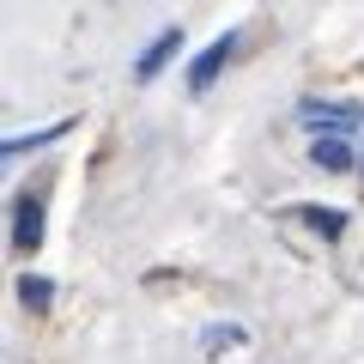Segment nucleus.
<instances>
[{
	"label": "nucleus",
	"mask_w": 364,
	"mask_h": 364,
	"mask_svg": "<svg viewBox=\"0 0 364 364\" xmlns=\"http://www.w3.org/2000/svg\"><path fill=\"white\" fill-rule=\"evenodd\" d=\"M13 249H18V255L43 249V195H37V188H25V195L13 200Z\"/></svg>",
	"instance_id": "nucleus-3"
},
{
	"label": "nucleus",
	"mask_w": 364,
	"mask_h": 364,
	"mask_svg": "<svg viewBox=\"0 0 364 364\" xmlns=\"http://www.w3.org/2000/svg\"><path fill=\"white\" fill-rule=\"evenodd\" d=\"M243 340H249V328L219 322V328H207V334H200V346H207V352H225V346H243Z\"/></svg>",
	"instance_id": "nucleus-8"
},
{
	"label": "nucleus",
	"mask_w": 364,
	"mask_h": 364,
	"mask_svg": "<svg viewBox=\"0 0 364 364\" xmlns=\"http://www.w3.org/2000/svg\"><path fill=\"white\" fill-rule=\"evenodd\" d=\"M304 219H310L322 237H340V231H346V219H334V213H304Z\"/></svg>",
	"instance_id": "nucleus-9"
},
{
	"label": "nucleus",
	"mask_w": 364,
	"mask_h": 364,
	"mask_svg": "<svg viewBox=\"0 0 364 364\" xmlns=\"http://www.w3.org/2000/svg\"><path fill=\"white\" fill-rule=\"evenodd\" d=\"M67 128H73V122H49V128H31V134H6V140H0V158H25V152H37V146H55Z\"/></svg>",
	"instance_id": "nucleus-6"
},
{
	"label": "nucleus",
	"mask_w": 364,
	"mask_h": 364,
	"mask_svg": "<svg viewBox=\"0 0 364 364\" xmlns=\"http://www.w3.org/2000/svg\"><path fill=\"white\" fill-rule=\"evenodd\" d=\"M298 128L304 134H352V140H364V104L304 97V104H298Z\"/></svg>",
	"instance_id": "nucleus-1"
},
{
	"label": "nucleus",
	"mask_w": 364,
	"mask_h": 364,
	"mask_svg": "<svg viewBox=\"0 0 364 364\" xmlns=\"http://www.w3.org/2000/svg\"><path fill=\"white\" fill-rule=\"evenodd\" d=\"M237 55V31H219V37L207 43V49L188 61V91H213V79L225 73V61Z\"/></svg>",
	"instance_id": "nucleus-2"
},
{
	"label": "nucleus",
	"mask_w": 364,
	"mask_h": 364,
	"mask_svg": "<svg viewBox=\"0 0 364 364\" xmlns=\"http://www.w3.org/2000/svg\"><path fill=\"white\" fill-rule=\"evenodd\" d=\"M176 49H182V31L170 25L158 43H146V49H140V61H134V79H158L170 61H176Z\"/></svg>",
	"instance_id": "nucleus-5"
},
{
	"label": "nucleus",
	"mask_w": 364,
	"mask_h": 364,
	"mask_svg": "<svg viewBox=\"0 0 364 364\" xmlns=\"http://www.w3.org/2000/svg\"><path fill=\"white\" fill-rule=\"evenodd\" d=\"M18 298H25V310H49V304H55V279H43V273H18Z\"/></svg>",
	"instance_id": "nucleus-7"
},
{
	"label": "nucleus",
	"mask_w": 364,
	"mask_h": 364,
	"mask_svg": "<svg viewBox=\"0 0 364 364\" xmlns=\"http://www.w3.org/2000/svg\"><path fill=\"white\" fill-rule=\"evenodd\" d=\"M310 158L322 170H352L358 164V140L352 134H310Z\"/></svg>",
	"instance_id": "nucleus-4"
}]
</instances>
